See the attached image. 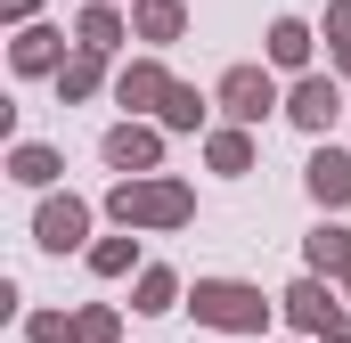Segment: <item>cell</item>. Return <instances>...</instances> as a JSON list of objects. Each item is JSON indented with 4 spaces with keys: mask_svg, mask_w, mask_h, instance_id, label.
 <instances>
[{
    "mask_svg": "<svg viewBox=\"0 0 351 343\" xmlns=\"http://www.w3.org/2000/svg\"><path fill=\"white\" fill-rule=\"evenodd\" d=\"M302 180H311V196H319L327 213H335V204H351V156H343V147H319Z\"/></svg>",
    "mask_w": 351,
    "mask_h": 343,
    "instance_id": "8",
    "label": "cell"
},
{
    "mask_svg": "<svg viewBox=\"0 0 351 343\" xmlns=\"http://www.w3.org/2000/svg\"><path fill=\"white\" fill-rule=\"evenodd\" d=\"M74 343H114V311H82L74 319Z\"/></svg>",
    "mask_w": 351,
    "mask_h": 343,
    "instance_id": "21",
    "label": "cell"
},
{
    "mask_svg": "<svg viewBox=\"0 0 351 343\" xmlns=\"http://www.w3.org/2000/svg\"><path fill=\"white\" fill-rule=\"evenodd\" d=\"M33 237L49 246V254H74L90 237V204L82 196H41V213H33Z\"/></svg>",
    "mask_w": 351,
    "mask_h": 343,
    "instance_id": "3",
    "label": "cell"
},
{
    "mask_svg": "<svg viewBox=\"0 0 351 343\" xmlns=\"http://www.w3.org/2000/svg\"><path fill=\"white\" fill-rule=\"evenodd\" d=\"M343 286H351V270H343Z\"/></svg>",
    "mask_w": 351,
    "mask_h": 343,
    "instance_id": "26",
    "label": "cell"
},
{
    "mask_svg": "<svg viewBox=\"0 0 351 343\" xmlns=\"http://www.w3.org/2000/svg\"><path fill=\"white\" fill-rule=\"evenodd\" d=\"M66 58H58V33L49 25H33V33H16V74H58Z\"/></svg>",
    "mask_w": 351,
    "mask_h": 343,
    "instance_id": "11",
    "label": "cell"
},
{
    "mask_svg": "<svg viewBox=\"0 0 351 343\" xmlns=\"http://www.w3.org/2000/svg\"><path fill=\"white\" fill-rule=\"evenodd\" d=\"M278 303H286V319H294L302 335H327V327H335V294H327L319 278H294V286H286Z\"/></svg>",
    "mask_w": 351,
    "mask_h": 343,
    "instance_id": "6",
    "label": "cell"
},
{
    "mask_svg": "<svg viewBox=\"0 0 351 343\" xmlns=\"http://www.w3.org/2000/svg\"><path fill=\"white\" fill-rule=\"evenodd\" d=\"M172 294H180L172 270H139V311H172Z\"/></svg>",
    "mask_w": 351,
    "mask_h": 343,
    "instance_id": "19",
    "label": "cell"
},
{
    "mask_svg": "<svg viewBox=\"0 0 351 343\" xmlns=\"http://www.w3.org/2000/svg\"><path fill=\"white\" fill-rule=\"evenodd\" d=\"M286 115H294L302 131H335V115H343L335 74H302V82H294V98H286Z\"/></svg>",
    "mask_w": 351,
    "mask_h": 343,
    "instance_id": "5",
    "label": "cell"
},
{
    "mask_svg": "<svg viewBox=\"0 0 351 343\" xmlns=\"http://www.w3.org/2000/svg\"><path fill=\"white\" fill-rule=\"evenodd\" d=\"M164 90H172V74H164L156 58H139V66L114 74V98H123V106H164Z\"/></svg>",
    "mask_w": 351,
    "mask_h": 343,
    "instance_id": "9",
    "label": "cell"
},
{
    "mask_svg": "<svg viewBox=\"0 0 351 343\" xmlns=\"http://www.w3.org/2000/svg\"><path fill=\"white\" fill-rule=\"evenodd\" d=\"M156 156H164V139H156L147 123H114V131H106V164L114 172H156Z\"/></svg>",
    "mask_w": 351,
    "mask_h": 343,
    "instance_id": "7",
    "label": "cell"
},
{
    "mask_svg": "<svg viewBox=\"0 0 351 343\" xmlns=\"http://www.w3.org/2000/svg\"><path fill=\"white\" fill-rule=\"evenodd\" d=\"M98 58H106V49H74V58L58 66V90H66V98H90V90H98Z\"/></svg>",
    "mask_w": 351,
    "mask_h": 343,
    "instance_id": "16",
    "label": "cell"
},
{
    "mask_svg": "<svg viewBox=\"0 0 351 343\" xmlns=\"http://www.w3.org/2000/svg\"><path fill=\"white\" fill-rule=\"evenodd\" d=\"M33 343H74V319H58V311H41V319H33Z\"/></svg>",
    "mask_w": 351,
    "mask_h": 343,
    "instance_id": "22",
    "label": "cell"
},
{
    "mask_svg": "<svg viewBox=\"0 0 351 343\" xmlns=\"http://www.w3.org/2000/svg\"><path fill=\"white\" fill-rule=\"evenodd\" d=\"M123 41V16H114V0H90L82 8V49H114Z\"/></svg>",
    "mask_w": 351,
    "mask_h": 343,
    "instance_id": "14",
    "label": "cell"
},
{
    "mask_svg": "<svg viewBox=\"0 0 351 343\" xmlns=\"http://www.w3.org/2000/svg\"><path fill=\"white\" fill-rule=\"evenodd\" d=\"M90 270H98V278H123V270H131V237H106V246H90Z\"/></svg>",
    "mask_w": 351,
    "mask_h": 343,
    "instance_id": "20",
    "label": "cell"
},
{
    "mask_svg": "<svg viewBox=\"0 0 351 343\" xmlns=\"http://www.w3.org/2000/svg\"><path fill=\"white\" fill-rule=\"evenodd\" d=\"M221 106H229L237 123H262L269 106H278V82H269L262 66H229V74H221Z\"/></svg>",
    "mask_w": 351,
    "mask_h": 343,
    "instance_id": "4",
    "label": "cell"
},
{
    "mask_svg": "<svg viewBox=\"0 0 351 343\" xmlns=\"http://www.w3.org/2000/svg\"><path fill=\"white\" fill-rule=\"evenodd\" d=\"M188 311H196L204 327H229V335H262V327H269L262 286H245V278H196Z\"/></svg>",
    "mask_w": 351,
    "mask_h": 343,
    "instance_id": "2",
    "label": "cell"
},
{
    "mask_svg": "<svg viewBox=\"0 0 351 343\" xmlns=\"http://www.w3.org/2000/svg\"><path fill=\"white\" fill-rule=\"evenodd\" d=\"M327 33H335V41H351V0H335V8H327Z\"/></svg>",
    "mask_w": 351,
    "mask_h": 343,
    "instance_id": "23",
    "label": "cell"
},
{
    "mask_svg": "<svg viewBox=\"0 0 351 343\" xmlns=\"http://www.w3.org/2000/svg\"><path fill=\"white\" fill-rule=\"evenodd\" d=\"M106 213H114L123 229H180V221L196 213V196H188L180 180H139V172H131V180L106 196Z\"/></svg>",
    "mask_w": 351,
    "mask_h": 343,
    "instance_id": "1",
    "label": "cell"
},
{
    "mask_svg": "<svg viewBox=\"0 0 351 343\" xmlns=\"http://www.w3.org/2000/svg\"><path fill=\"white\" fill-rule=\"evenodd\" d=\"M302 254H311V270H335V278H343V270H351V229H335V221H319Z\"/></svg>",
    "mask_w": 351,
    "mask_h": 343,
    "instance_id": "10",
    "label": "cell"
},
{
    "mask_svg": "<svg viewBox=\"0 0 351 343\" xmlns=\"http://www.w3.org/2000/svg\"><path fill=\"white\" fill-rule=\"evenodd\" d=\"M8 172H16V180H25V188H49V180H58V156H49V147H33V139H25V147H16V156H8Z\"/></svg>",
    "mask_w": 351,
    "mask_h": 343,
    "instance_id": "17",
    "label": "cell"
},
{
    "mask_svg": "<svg viewBox=\"0 0 351 343\" xmlns=\"http://www.w3.org/2000/svg\"><path fill=\"white\" fill-rule=\"evenodd\" d=\"M343 74H351V41H343Z\"/></svg>",
    "mask_w": 351,
    "mask_h": 343,
    "instance_id": "25",
    "label": "cell"
},
{
    "mask_svg": "<svg viewBox=\"0 0 351 343\" xmlns=\"http://www.w3.org/2000/svg\"><path fill=\"white\" fill-rule=\"evenodd\" d=\"M180 33V0H139V41H172Z\"/></svg>",
    "mask_w": 351,
    "mask_h": 343,
    "instance_id": "18",
    "label": "cell"
},
{
    "mask_svg": "<svg viewBox=\"0 0 351 343\" xmlns=\"http://www.w3.org/2000/svg\"><path fill=\"white\" fill-rule=\"evenodd\" d=\"M156 115H164V131H196V123H204V98H196L188 82H172V90H164V106H156Z\"/></svg>",
    "mask_w": 351,
    "mask_h": 343,
    "instance_id": "15",
    "label": "cell"
},
{
    "mask_svg": "<svg viewBox=\"0 0 351 343\" xmlns=\"http://www.w3.org/2000/svg\"><path fill=\"white\" fill-rule=\"evenodd\" d=\"M269 58H278V66H302V58H311V25H302V16H278V25H269Z\"/></svg>",
    "mask_w": 351,
    "mask_h": 343,
    "instance_id": "13",
    "label": "cell"
},
{
    "mask_svg": "<svg viewBox=\"0 0 351 343\" xmlns=\"http://www.w3.org/2000/svg\"><path fill=\"white\" fill-rule=\"evenodd\" d=\"M327 343H351V319H335V327H327Z\"/></svg>",
    "mask_w": 351,
    "mask_h": 343,
    "instance_id": "24",
    "label": "cell"
},
{
    "mask_svg": "<svg viewBox=\"0 0 351 343\" xmlns=\"http://www.w3.org/2000/svg\"><path fill=\"white\" fill-rule=\"evenodd\" d=\"M204 156H213V172H229V180H237V172H254V139H245V131H213V139H204Z\"/></svg>",
    "mask_w": 351,
    "mask_h": 343,
    "instance_id": "12",
    "label": "cell"
}]
</instances>
